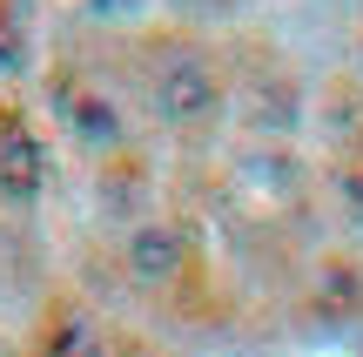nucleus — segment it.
Instances as JSON below:
<instances>
[{
  "mask_svg": "<svg viewBox=\"0 0 363 357\" xmlns=\"http://www.w3.org/2000/svg\"><path fill=\"white\" fill-rule=\"evenodd\" d=\"M128 277L135 283H169V277H182V229L175 223L128 229Z\"/></svg>",
  "mask_w": 363,
  "mask_h": 357,
  "instance_id": "nucleus-2",
  "label": "nucleus"
},
{
  "mask_svg": "<svg viewBox=\"0 0 363 357\" xmlns=\"http://www.w3.org/2000/svg\"><path fill=\"white\" fill-rule=\"evenodd\" d=\"M155 108L169 121H202L216 115V75H208L202 61H169L155 75Z\"/></svg>",
  "mask_w": 363,
  "mask_h": 357,
  "instance_id": "nucleus-1",
  "label": "nucleus"
}]
</instances>
